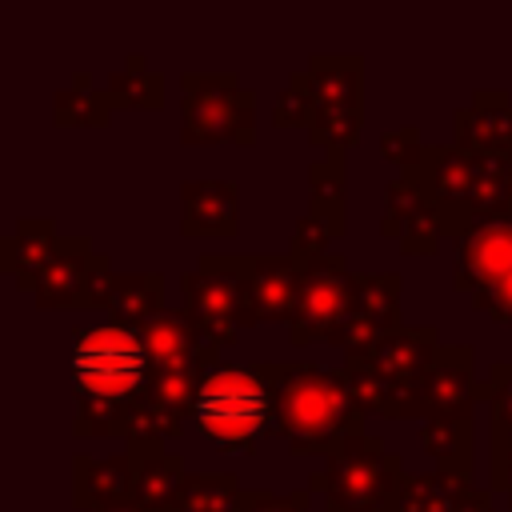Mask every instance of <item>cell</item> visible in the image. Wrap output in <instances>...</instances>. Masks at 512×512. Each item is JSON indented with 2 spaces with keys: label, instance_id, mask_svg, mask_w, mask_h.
I'll return each mask as SVG.
<instances>
[{
  "label": "cell",
  "instance_id": "cell-2",
  "mask_svg": "<svg viewBox=\"0 0 512 512\" xmlns=\"http://www.w3.org/2000/svg\"><path fill=\"white\" fill-rule=\"evenodd\" d=\"M264 376L276 400V432L288 440V452L332 460L364 436V408L344 372L312 360H280L264 364Z\"/></svg>",
  "mask_w": 512,
  "mask_h": 512
},
{
  "label": "cell",
  "instance_id": "cell-25",
  "mask_svg": "<svg viewBox=\"0 0 512 512\" xmlns=\"http://www.w3.org/2000/svg\"><path fill=\"white\" fill-rule=\"evenodd\" d=\"M112 108H116L112 96L104 88H92L88 72H72V84L60 88L52 100L56 124H68V128H104Z\"/></svg>",
  "mask_w": 512,
  "mask_h": 512
},
{
  "label": "cell",
  "instance_id": "cell-12",
  "mask_svg": "<svg viewBox=\"0 0 512 512\" xmlns=\"http://www.w3.org/2000/svg\"><path fill=\"white\" fill-rule=\"evenodd\" d=\"M380 232L388 240H396L408 256H432L444 240L440 228V208L432 204V196L424 192V184L412 172H396L388 192H384V216H380Z\"/></svg>",
  "mask_w": 512,
  "mask_h": 512
},
{
  "label": "cell",
  "instance_id": "cell-7",
  "mask_svg": "<svg viewBox=\"0 0 512 512\" xmlns=\"http://www.w3.org/2000/svg\"><path fill=\"white\" fill-rule=\"evenodd\" d=\"M180 292L200 340L216 352L232 348L244 316V256H200L196 268L180 276Z\"/></svg>",
  "mask_w": 512,
  "mask_h": 512
},
{
  "label": "cell",
  "instance_id": "cell-1",
  "mask_svg": "<svg viewBox=\"0 0 512 512\" xmlns=\"http://www.w3.org/2000/svg\"><path fill=\"white\" fill-rule=\"evenodd\" d=\"M68 376L76 396L72 432L132 444L140 404L152 388V356L140 328H128L120 320L76 328Z\"/></svg>",
  "mask_w": 512,
  "mask_h": 512
},
{
  "label": "cell",
  "instance_id": "cell-40",
  "mask_svg": "<svg viewBox=\"0 0 512 512\" xmlns=\"http://www.w3.org/2000/svg\"><path fill=\"white\" fill-rule=\"evenodd\" d=\"M324 512H344V508H336V504H324Z\"/></svg>",
  "mask_w": 512,
  "mask_h": 512
},
{
  "label": "cell",
  "instance_id": "cell-4",
  "mask_svg": "<svg viewBox=\"0 0 512 512\" xmlns=\"http://www.w3.org/2000/svg\"><path fill=\"white\" fill-rule=\"evenodd\" d=\"M436 352H440V332L432 324H416V328L404 324L392 336H384L368 356L344 360V376L364 416L416 420L420 380L432 368Z\"/></svg>",
  "mask_w": 512,
  "mask_h": 512
},
{
  "label": "cell",
  "instance_id": "cell-39",
  "mask_svg": "<svg viewBox=\"0 0 512 512\" xmlns=\"http://www.w3.org/2000/svg\"><path fill=\"white\" fill-rule=\"evenodd\" d=\"M508 196H512V160H508Z\"/></svg>",
  "mask_w": 512,
  "mask_h": 512
},
{
  "label": "cell",
  "instance_id": "cell-3",
  "mask_svg": "<svg viewBox=\"0 0 512 512\" xmlns=\"http://www.w3.org/2000/svg\"><path fill=\"white\" fill-rule=\"evenodd\" d=\"M192 424L216 452H248L276 432V400L264 364L216 360L196 388Z\"/></svg>",
  "mask_w": 512,
  "mask_h": 512
},
{
  "label": "cell",
  "instance_id": "cell-20",
  "mask_svg": "<svg viewBox=\"0 0 512 512\" xmlns=\"http://www.w3.org/2000/svg\"><path fill=\"white\" fill-rule=\"evenodd\" d=\"M56 240H60V236H56L52 220H44V216H24V220H16V224L4 232V240H0V272L12 276L24 292H32L40 268L48 264V256H52V248H56Z\"/></svg>",
  "mask_w": 512,
  "mask_h": 512
},
{
  "label": "cell",
  "instance_id": "cell-30",
  "mask_svg": "<svg viewBox=\"0 0 512 512\" xmlns=\"http://www.w3.org/2000/svg\"><path fill=\"white\" fill-rule=\"evenodd\" d=\"M360 124H364V112H352V108H316V116L308 124V140L316 148H324L328 156H348V148L360 140Z\"/></svg>",
  "mask_w": 512,
  "mask_h": 512
},
{
  "label": "cell",
  "instance_id": "cell-31",
  "mask_svg": "<svg viewBox=\"0 0 512 512\" xmlns=\"http://www.w3.org/2000/svg\"><path fill=\"white\" fill-rule=\"evenodd\" d=\"M312 116H316V100H312L308 76L304 72H292L288 84H284V92L272 104V124L276 128H300V124H312Z\"/></svg>",
  "mask_w": 512,
  "mask_h": 512
},
{
  "label": "cell",
  "instance_id": "cell-14",
  "mask_svg": "<svg viewBox=\"0 0 512 512\" xmlns=\"http://www.w3.org/2000/svg\"><path fill=\"white\" fill-rule=\"evenodd\" d=\"M100 264H104V252H96L88 236H60L32 284L36 308H84V296Z\"/></svg>",
  "mask_w": 512,
  "mask_h": 512
},
{
  "label": "cell",
  "instance_id": "cell-34",
  "mask_svg": "<svg viewBox=\"0 0 512 512\" xmlns=\"http://www.w3.org/2000/svg\"><path fill=\"white\" fill-rule=\"evenodd\" d=\"M240 512H308V492H272V488H256V492H244Z\"/></svg>",
  "mask_w": 512,
  "mask_h": 512
},
{
  "label": "cell",
  "instance_id": "cell-38",
  "mask_svg": "<svg viewBox=\"0 0 512 512\" xmlns=\"http://www.w3.org/2000/svg\"><path fill=\"white\" fill-rule=\"evenodd\" d=\"M104 512H144L140 504H120V508H104Z\"/></svg>",
  "mask_w": 512,
  "mask_h": 512
},
{
  "label": "cell",
  "instance_id": "cell-5",
  "mask_svg": "<svg viewBox=\"0 0 512 512\" xmlns=\"http://www.w3.org/2000/svg\"><path fill=\"white\" fill-rule=\"evenodd\" d=\"M404 480L408 476L400 452L364 432L308 476V492H320L324 504H336L344 512H396Z\"/></svg>",
  "mask_w": 512,
  "mask_h": 512
},
{
  "label": "cell",
  "instance_id": "cell-18",
  "mask_svg": "<svg viewBox=\"0 0 512 512\" xmlns=\"http://www.w3.org/2000/svg\"><path fill=\"white\" fill-rule=\"evenodd\" d=\"M240 188L236 180H184L180 184V232L200 240L236 236Z\"/></svg>",
  "mask_w": 512,
  "mask_h": 512
},
{
  "label": "cell",
  "instance_id": "cell-9",
  "mask_svg": "<svg viewBox=\"0 0 512 512\" xmlns=\"http://www.w3.org/2000/svg\"><path fill=\"white\" fill-rule=\"evenodd\" d=\"M400 272H352V300L344 312L340 332L332 336V348L344 352V360L368 356L384 336H392L400 324Z\"/></svg>",
  "mask_w": 512,
  "mask_h": 512
},
{
  "label": "cell",
  "instance_id": "cell-23",
  "mask_svg": "<svg viewBox=\"0 0 512 512\" xmlns=\"http://www.w3.org/2000/svg\"><path fill=\"white\" fill-rule=\"evenodd\" d=\"M420 444L436 460V472L472 480V420H428L420 424Z\"/></svg>",
  "mask_w": 512,
  "mask_h": 512
},
{
  "label": "cell",
  "instance_id": "cell-37",
  "mask_svg": "<svg viewBox=\"0 0 512 512\" xmlns=\"http://www.w3.org/2000/svg\"><path fill=\"white\" fill-rule=\"evenodd\" d=\"M456 512H492V492H484V488H468Z\"/></svg>",
  "mask_w": 512,
  "mask_h": 512
},
{
  "label": "cell",
  "instance_id": "cell-24",
  "mask_svg": "<svg viewBox=\"0 0 512 512\" xmlns=\"http://www.w3.org/2000/svg\"><path fill=\"white\" fill-rule=\"evenodd\" d=\"M308 216L324 220L332 236H344V156H324L308 164Z\"/></svg>",
  "mask_w": 512,
  "mask_h": 512
},
{
  "label": "cell",
  "instance_id": "cell-13",
  "mask_svg": "<svg viewBox=\"0 0 512 512\" xmlns=\"http://www.w3.org/2000/svg\"><path fill=\"white\" fill-rule=\"evenodd\" d=\"M304 260L288 256H244V316L240 328L292 320L300 300Z\"/></svg>",
  "mask_w": 512,
  "mask_h": 512
},
{
  "label": "cell",
  "instance_id": "cell-32",
  "mask_svg": "<svg viewBox=\"0 0 512 512\" xmlns=\"http://www.w3.org/2000/svg\"><path fill=\"white\" fill-rule=\"evenodd\" d=\"M380 152H384L400 172H416V164L424 160L428 144L420 140V132H416L412 124H404V128H392V132L380 136Z\"/></svg>",
  "mask_w": 512,
  "mask_h": 512
},
{
  "label": "cell",
  "instance_id": "cell-26",
  "mask_svg": "<svg viewBox=\"0 0 512 512\" xmlns=\"http://www.w3.org/2000/svg\"><path fill=\"white\" fill-rule=\"evenodd\" d=\"M104 92L112 96L116 108H160L164 104V76L148 64L144 52H132L124 68H116L104 80Z\"/></svg>",
  "mask_w": 512,
  "mask_h": 512
},
{
  "label": "cell",
  "instance_id": "cell-22",
  "mask_svg": "<svg viewBox=\"0 0 512 512\" xmlns=\"http://www.w3.org/2000/svg\"><path fill=\"white\" fill-rule=\"evenodd\" d=\"M140 448V476H136V500L144 512H172L188 472L184 456L168 452L164 444H136Z\"/></svg>",
  "mask_w": 512,
  "mask_h": 512
},
{
  "label": "cell",
  "instance_id": "cell-35",
  "mask_svg": "<svg viewBox=\"0 0 512 512\" xmlns=\"http://www.w3.org/2000/svg\"><path fill=\"white\" fill-rule=\"evenodd\" d=\"M472 304H476V312H484L488 320H496V324H508V328H512V272H508V276H500L496 284H488L484 292H476V296H472Z\"/></svg>",
  "mask_w": 512,
  "mask_h": 512
},
{
  "label": "cell",
  "instance_id": "cell-6",
  "mask_svg": "<svg viewBox=\"0 0 512 512\" xmlns=\"http://www.w3.org/2000/svg\"><path fill=\"white\" fill-rule=\"evenodd\" d=\"M180 140L184 144H252L256 96L240 88L236 72H184L180 76Z\"/></svg>",
  "mask_w": 512,
  "mask_h": 512
},
{
  "label": "cell",
  "instance_id": "cell-27",
  "mask_svg": "<svg viewBox=\"0 0 512 512\" xmlns=\"http://www.w3.org/2000/svg\"><path fill=\"white\" fill-rule=\"evenodd\" d=\"M244 488L232 472H192L172 512H240Z\"/></svg>",
  "mask_w": 512,
  "mask_h": 512
},
{
  "label": "cell",
  "instance_id": "cell-28",
  "mask_svg": "<svg viewBox=\"0 0 512 512\" xmlns=\"http://www.w3.org/2000/svg\"><path fill=\"white\" fill-rule=\"evenodd\" d=\"M468 488H472L468 480H452V476L432 468V472H420V476L404 480L396 512H456Z\"/></svg>",
  "mask_w": 512,
  "mask_h": 512
},
{
  "label": "cell",
  "instance_id": "cell-16",
  "mask_svg": "<svg viewBox=\"0 0 512 512\" xmlns=\"http://www.w3.org/2000/svg\"><path fill=\"white\" fill-rule=\"evenodd\" d=\"M508 272H512V216L480 220L476 228H468L460 236L456 260H452V288L456 292L476 296Z\"/></svg>",
  "mask_w": 512,
  "mask_h": 512
},
{
  "label": "cell",
  "instance_id": "cell-15",
  "mask_svg": "<svg viewBox=\"0 0 512 512\" xmlns=\"http://www.w3.org/2000/svg\"><path fill=\"white\" fill-rule=\"evenodd\" d=\"M136 476H140V448L128 444L116 456H72V504L88 512L120 508L136 500Z\"/></svg>",
  "mask_w": 512,
  "mask_h": 512
},
{
  "label": "cell",
  "instance_id": "cell-19",
  "mask_svg": "<svg viewBox=\"0 0 512 512\" xmlns=\"http://www.w3.org/2000/svg\"><path fill=\"white\" fill-rule=\"evenodd\" d=\"M304 76H308L316 108L364 112V56L360 52H312Z\"/></svg>",
  "mask_w": 512,
  "mask_h": 512
},
{
  "label": "cell",
  "instance_id": "cell-8",
  "mask_svg": "<svg viewBox=\"0 0 512 512\" xmlns=\"http://www.w3.org/2000/svg\"><path fill=\"white\" fill-rule=\"evenodd\" d=\"M352 300V268L344 256L328 252L316 260H304V280H300V300L288 320V340L296 348H308L316 340L332 344V336L344 324Z\"/></svg>",
  "mask_w": 512,
  "mask_h": 512
},
{
  "label": "cell",
  "instance_id": "cell-10",
  "mask_svg": "<svg viewBox=\"0 0 512 512\" xmlns=\"http://www.w3.org/2000/svg\"><path fill=\"white\" fill-rule=\"evenodd\" d=\"M424 192L432 196V204L440 208V228L444 240L448 236H464L468 228H476V212H472V192H476V152H464L456 144H428L424 160L412 172Z\"/></svg>",
  "mask_w": 512,
  "mask_h": 512
},
{
  "label": "cell",
  "instance_id": "cell-29",
  "mask_svg": "<svg viewBox=\"0 0 512 512\" xmlns=\"http://www.w3.org/2000/svg\"><path fill=\"white\" fill-rule=\"evenodd\" d=\"M480 400L488 404V448L512 444V360H496L480 384Z\"/></svg>",
  "mask_w": 512,
  "mask_h": 512
},
{
  "label": "cell",
  "instance_id": "cell-21",
  "mask_svg": "<svg viewBox=\"0 0 512 512\" xmlns=\"http://www.w3.org/2000/svg\"><path fill=\"white\" fill-rule=\"evenodd\" d=\"M104 312L128 328H144L164 312V272H112Z\"/></svg>",
  "mask_w": 512,
  "mask_h": 512
},
{
  "label": "cell",
  "instance_id": "cell-17",
  "mask_svg": "<svg viewBox=\"0 0 512 512\" xmlns=\"http://www.w3.org/2000/svg\"><path fill=\"white\" fill-rule=\"evenodd\" d=\"M452 144L484 156H512V100L500 88H480L452 112Z\"/></svg>",
  "mask_w": 512,
  "mask_h": 512
},
{
  "label": "cell",
  "instance_id": "cell-11",
  "mask_svg": "<svg viewBox=\"0 0 512 512\" xmlns=\"http://www.w3.org/2000/svg\"><path fill=\"white\" fill-rule=\"evenodd\" d=\"M480 404V380H476V356L468 344H440L432 368L420 380L416 416L428 420H472V408Z\"/></svg>",
  "mask_w": 512,
  "mask_h": 512
},
{
  "label": "cell",
  "instance_id": "cell-36",
  "mask_svg": "<svg viewBox=\"0 0 512 512\" xmlns=\"http://www.w3.org/2000/svg\"><path fill=\"white\" fill-rule=\"evenodd\" d=\"M488 468H492V488L508 496L512 504V444L508 448H488Z\"/></svg>",
  "mask_w": 512,
  "mask_h": 512
},
{
  "label": "cell",
  "instance_id": "cell-33",
  "mask_svg": "<svg viewBox=\"0 0 512 512\" xmlns=\"http://www.w3.org/2000/svg\"><path fill=\"white\" fill-rule=\"evenodd\" d=\"M328 240H336L332 232H328V224L324 220H316V216H300L296 220V228H292V256L296 260H316V256H328Z\"/></svg>",
  "mask_w": 512,
  "mask_h": 512
}]
</instances>
